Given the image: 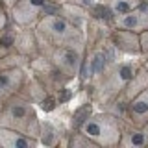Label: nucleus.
Returning a JSON list of instances; mask_svg holds the SVG:
<instances>
[{
    "label": "nucleus",
    "instance_id": "20",
    "mask_svg": "<svg viewBox=\"0 0 148 148\" xmlns=\"http://www.w3.org/2000/svg\"><path fill=\"white\" fill-rule=\"evenodd\" d=\"M143 130H145V133H146V135H148V122L145 124V126H143Z\"/></svg>",
    "mask_w": 148,
    "mask_h": 148
},
{
    "label": "nucleus",
    "instance_id": "1",
    "mask_svg": "<svg viewBox=\"0 0 148 148\" xmlns=\"http://www.w3.org/2000/svg\"><path fill=\"white\" fill-rule=\"evenodd\" d=\"M34 30L41 52L54 48V46H78V48L87 46L85 30L72 24L59 13L43 15L34 26Z\"/></svg>",
    "mask_w": 148,
    "mask_h": 148
},
{
    "label": "nucleus",
    "instance_id": "17",
    "mask_svg": "<svg viewBox=\"0 0 148 148\" xmlns=\"http://www.w3.org/2000/svg\"><path fill=\"white\" fill-rule=\"evenodd\" d=\"M139 45H141V54H148V30L139 34Z\"/></svg>",
    "mask_w": 148,
    "mask_h": 148
},
{
    "label": "nucleus",
    "instance_id": "10",
    "mask_svg": "<svg viewBox=\"0 0 148 148\" xmlns=\"http://www.w3.org/2000/svg\"><path fill=\"white\" fill-rule=\"evenodd\" d=\"M111 45L115 50L122 54H141V45H139V34L132 30H124V28H117L109 37Z\"/></svg>",
    "mask_w": 148,
    "mask_h": 148
},
{
    "label": "nucleus",
    "instance_id": "15",
    "mask_svg": "<svg viewBox=\"0 0 148 148\" xmlns=\"http://www.w3.org/2000/svg\"><path fill=\"white\" fill-rule=\"evenodd\" d=\"M9 50H11V41H9V30H6L0 34V58H2L4 54H8Z\"/></svg>",
    "mask_w": 148,
    "mask_h": 148
},
{
    "label": "nucleus",
    "instance_id": "6",
    "mask_svg": "<svg viewBox=\"0 0 148 148\" xmlns=\"http://www.w3.org/2000/svg\"><path fill=\"white\" fill-rule=\"evenodd\" d=\"M83 54H85V48H78V46H54L41 52V56L48 59L56 71H59L65 76L67 82L80 76Z\"/></svg>",
    "mask_w": 148,
    "mask_h": 148
},
{
    "label": "nucleus",
    "instance_id": "18",
    "mask_svg": "<svg viewBox=\"0 0 148 148\" xmlns=\"http://www.w3.org/2000/svg\"><path fill=\"white\" fill-rule=\"evenodd\" d=\"M6 98H8V95H6L2 89H0V109L4 108V104H6Z\"/></svg>",
    "mask_w": 148,
    "mask_h": 148
},
{
    "label": "nucleus",
    "instance_id": "5",
    "mask_svg": "<svg viewBox=\"0 0 148 148\" xmlns=\"http://www.w3.org/2000/svg\"><path fill=\"white\" fill-rule=\"evenodd\" d=\"M119 61L115 59V46L111 45V41L100 43L95 48H85L83 54V61H82V69H80V80L83 83L92 82L96 76H100L111 63Z\"/></svg>",
    "mask_w": 148,
    "mask_h": 148
},
{
    "label": "nucleus",
    "instance_id": "21",
    "mask_svg": "<svg viewBox=\"0 0 148 148\" xmlns=\"http://www.w3.org/2000/svg\"><path fill=\"white\" fill-rule=\"evenodd\" d=\"M145 69H146V72H148V61H146V65H145Z\"/></svg>",
    "mask_w": 148,
    "mask_h": 148
},
{
    "label": "nucleus",
    "instance_id": "14",
    "mask_svg": "<svg viewBox=\"0 0 148 148\" xmlns=\"http://www.w3.org/2000/svg\"><path fill=\"white\" fill-rule=\"evenodd\" d=\"M69 146H74V148H78V146H87V148H96V145L91 141L87 135H83V133L78 130L76 133L71 137V141H69Z\"/></svg>",
    "mask_w": 148,
    "mask_h": 148
},
{
    "label": "nucleus",
    "instance_id": "22",
    "mask_svg": "<svg viewBox=\"0 0 148 148\" xmlns=\"http://www.w3.org/2000/svg\"><path fill=\"white\" fill-rule=\"evenodd\" d=\"M56 2H58V0H56ZM59 2H61V0H59Z\"/></svg>",
    "mask_w": 148,
    "mask_h": 148
},
{
    "label": "nucleus",
    "instance_id": "19",
    "mask_svg": "<svg viewBox=\"0 0 148 148\" xmlns=\"http://www.w3.org/2000/svg\"><path fill=\"white\" fill-rule=\"evenodd\" d=\"M0 2H2V4H4V6H6V8L9 9V8H11V6H13V4H15V2H17V0H0Z\"/></svg>",
    "mask_w": 148,
    "mask_h": 148
},
{
    "label": "nucleus",
    "instance_id": "8",
    "mask_svg": "<svg viewBox=\"0 0 148 148\" xmlns=\"http://www.w3.org/2000/svg\"><path fill=\"white\" fill-rule=\"evenodd\" d=\"M115 26L137 32V34L148 30V0L146 2H139L135 8L130 9L124 15L115 17Z\"/></svg>",
    "mask_w": 148,
    "mask_h": 148
},
{
    "label": "nucleus",
    "instance_id": "9",
    "mask_svg": "<svg viewBox=\"0 0 148 148\" xmlns=\"http://www.w3.org/2000/svg\"><path fill=\"white\" fill-rule=\"evenodd\" d=\"M126 117L135 128H143L148 122V87L126 102Z\"/></svg>",
    "mask_w": 148,
    "mask_h": 148
},
{
    "label": "nucleus",
    "instance_id": "16",
    "mask_svg": "<svg viewBox=\"0 0 148 148\" xmlns=\"http://www.w3.org/2000/svg\"><path fill=\"white\" fill-rule=\"evenodd\" d=\"M9 24H11V21H9V9L0 2V34H2Z\"/></svg>",
    "mask_w": 148,
    "mask_h": 148
},
{
    "label": "nucleus",
    "instance_id": "2",
    "mask_svg": "<svg viewBox=\"0 0 148 148\" xmlns=\"http://www.w3.org/2000/svg\"><path fill=\"white\" fill-rule=\"evenodd\" d=\"M0 126L17 130L34 139H39L41 135V119L34 102L21 95H11L6 98V104L0 109Z\"/></svg>",
    "mask_w": 148,
    "mask_h": 148
},
{
    "label": "nucleus",
    "instance_id": "3",
    "mask_svg": "<svg viewBox=\"0 0 148 148\" xmlns=\"http://www.w3.org/2000/svg\"><path fill=\"white\" fill-rule=\"evenodd\" d=\"M135 65L132 61H115L111 63L100 76L91 82L92 85V100L95 104L108 106L111 102L120 98L126 83L135 74Z\"/></svg>",
    "mask_w": 148,
    "mask_h": 148
},
{
    "label": "nucleus",
    "instance_id": "7",
    "mask_svg": "<svg viewBox=\"0 0 148 148\" xmlns=\"http://www.w3.org/2000/svg\"><path fill=\"white\" fill-rule=\"evenodd\" d=\"M50 0H17L9 8V21L21 28H34Z\"/></svg>",
    "mask_w": 148,
    "mask_h": 148
},
{
    "label": "nucleus",
    "instance_id": "12",
    "mask_svg": "<svg viewBox=\"0 0 148 148\" xmlns=\"http://www.w3.org/2000/svg\"><path fill=\"white\" fill-rule=\"evenodd\" d=\"M119 146H133V148H139V146H148V135L145 133V130L143 128H130L126 130L124 128L122 132V137H120L119 141Z\"/></svg>",
    "mask_w": 148,
    "mask_h": 148
},
{
    "label": "nucleus",
    "instance_id": "4",
    "mask_svg": "<svg viewBox=\"0 0 148 148\" xmlns=\"http://www.w3.org/2000/svg\"><path fill=\"white\" fill-rule=\"evenodd\" d=\"M78 130L83 135L89 137L96 146L113 148V146H119V141L124 132V122H122V117H119V115L109 113V111H102V113L87 115L78 126Z\"/></svg>",
    "mask_w": 148,
    "mask_h": 148
},
{
    "label": "nucleus",
    "instance_id": "13",
    "mask_svg": "<svg viewBox=\"0 0 148 148\" xmlns=\"http://www.w3.org/2000/svg\"><path fill=\"white\" fill-rule=\"evenodd\" d=\"M139 4V0H106L104 2V8L109 11L111 17H119V15H124L128 13L130 9H133Z\"/></svg>",
    "mask_w": 148,
    "mask_h": 148
},
{
    "label": "nucleus",
    "instance_id": "11",
    "mask_svg": "<svg viewBox=\"0 0 148 148\" xmlns=\"http://www.w3.org/2000/svg\"><path fill=\"white\" fill-rule=\"evenodd\" d=\"M39 145V139L28 137L17 130L0 126V148H35Z\"/></svg>",
    "mask_w": 148,
    "mask_h": 148
}]
</instances>
